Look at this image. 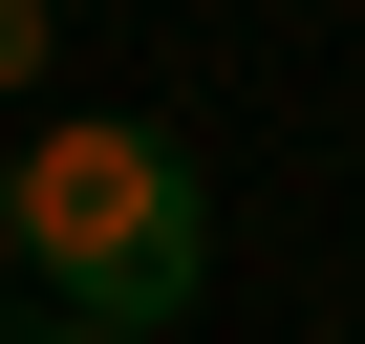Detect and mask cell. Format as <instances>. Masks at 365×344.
Instances as JSON below:
<instances>
[{"label": "cell", "instance_id": "cell-1", "mask_svg": "<svg viewBox=\"0 0 365 344\" xmlns=\"http://www.w3.org/2000/svg\"><path fill=\"white\" fill-rule=\"evenodd\" d=\"M0 237L43 258V323H86V344H172V323H194V280H215V194H194V151L129 129V108L0 151Z\"/></svg>", "mask_w": 365, "mask_h": 344}, {"label": "cell", "instance_id": "cell-2", "mask_svg": "<svg viewBox=\"0 0 365 344\" xmlns=\"http://www.w3.org/2000/svg\"><path fill=\"white\" fill-rule=\"evenodd\" d=\"M0 86H43V0H0Z\"/></svg>", "mask_w": 365, "mask_h": 344}, {"label": "cell", "instance_id": "cell-3", "mask_svg": "<svg viewBox=\"0 0 365 344\" xmlns=\"http://www.w3.org/2000/svg\"><path fill=\"white\" fill-rule=\"evenodd\" d=\"M43 344H86V323H43Z\"/></svg>", "mask_w": 365, "mask_h": 344}]
</instances>
